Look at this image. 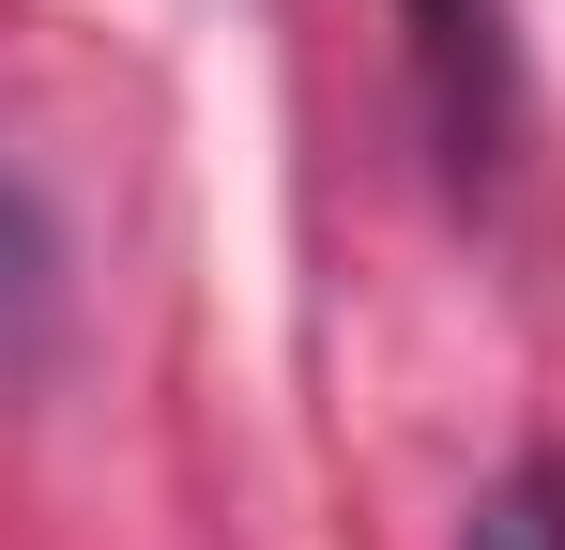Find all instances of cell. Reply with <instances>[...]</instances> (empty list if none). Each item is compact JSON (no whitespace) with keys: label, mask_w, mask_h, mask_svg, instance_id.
Wrapping results in <instances>:
<instances>
[{"label":"cell","mask_w":565,"mask_h":550,"mask_svg":"<svg viewBox=\"0 0 565 550\" xmlns=\"http://www.w3.org/2000/svg\"><path fill=\"white\" fill-rule=\"evenodd\" d=\"M459 550H565V458H520V474H489L473 489Z\"/></svg>","instance_id":"6da1fadb"}]
</instances>
